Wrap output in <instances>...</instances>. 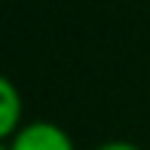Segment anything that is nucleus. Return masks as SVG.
Segmentation results:
<instances>
[{
    "label": "nucleus",
    "instance_id": "obj_3",
    "mask_svg": "<svg viewBox=\"0 0 150 150\" xmlns=\"http://www.w3.org/2000/svg\"><path fill=\"white\" fill-rule=\"evenodd\" d=\"M95 150H144V147H138L135 141H122V138H117V141H104V144H98Z\"/></svg>",
    "mask_w": 150,
    "mask_h": 150
},
{
    "label": "nucleus",
    "instance_id": "obj_2",
    "mask_svg": "<svg viewBox=\"0 0 150 150\" xmlns=\"http://www.w3.org/2000/svg\"><path fill=\"white\" fill-rule=\"evenodd\" d=\"M25 98L18 92V86L9 77L0 80V138H12L18 129L25 126Z\"/></svg>",
    "mask_w": 150,
    "mask_h": 150
},
{
    "label": "nucleus",
    "instance_id": "obj_1",
    "mask_svg": "<svg viewBox=\"0 0 150 150\" xmlns=\"http://www.w3.org/2000/svg\"><path fill=\"white\" fill-rule=\"evenodd\" d=\"M0 150H77L71 132L52 120H28L12 138H6Z\"/></svg>",
    "mask_w": 150,
    "mask_h": 150
}]
</instances>
